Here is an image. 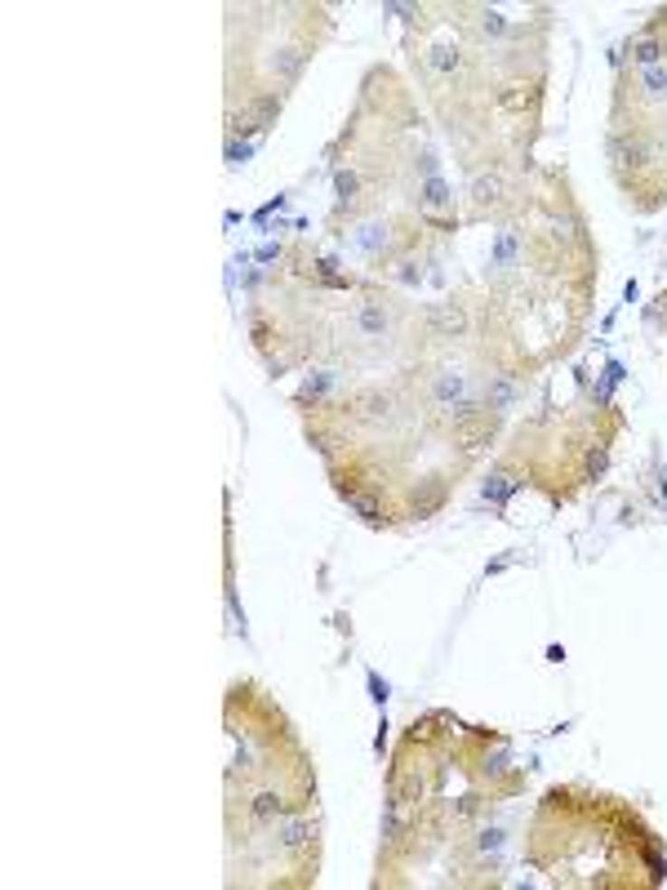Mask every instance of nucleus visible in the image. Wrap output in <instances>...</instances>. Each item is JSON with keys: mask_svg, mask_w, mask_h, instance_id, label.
<instances>
[{"mask_svg": "<svg viewBox=\"0 0 667 890\" xmlns=\"http://www.w3.org/2000/svg\"><path fill=\"white\" fill-rule=\"evenodd\" d=\"M423 321H427V330H432L436 339H454V334L467 330V312H462L459 303H432V308L423 312Z\"/></svg>", "mask_w": 667, "mask_h": 890, "instance_id": "3", "label": "nucleus"}, {"mask_svg": "<svg viewBox=\"0 0 667 890\" xmlns=\"http://www.w3.org/2000/svg\"><path fill=\"white\" fill-rule=\"evenodd\" d=\"M503 192H508V183H503V174H499V169H494V174H476V178H472V201H476V206H494Z\"/></svg>", "mask_w": 667, "mask_h": 890, "instance_id": "8", "label": "nucleus"}, {"mask_svg": "<svg viewBox=\"0 0 667 890\" xmlns=\"http://www.w3.org/2000/svg\"><path fill=\"white\" fill-rule=\"evenodd\" d=\"M272 833H276V846H281L285 855H303L308 846H316V819L303 815V810H294V815H285Z\"/></svg>", "mask_w": 667, "mask_h": 890, "instance_id": "1", "label": "nucleus"}, {"mask_svg": "<svg viewBox=\"0 0 667 890\" xmlns=\"http://www.w3.org/2000/svg\"><path fill=\"white\" fill-rule=\"evenodd\" d=\"M334 383H338V369H316L308 383H303V397H299V401H311V406H316V401H320Z\"/></svg>", "mask_w": 667, "mask_h": 890, "instance_id": "12", "label": "nucleus"}, {"mask_svg": "<svg viewBox=\"0 0 667 890\" xmlns=\"http://www.w3.org/2000/svg\"><path fill=\"white\" fill-rule=\"evenodd\" d=\"M481 32H485V36H503V32H508V18H503L499 9H481Z\"/></svg>", "mask_w": 667, "mask_h": 890, "instance_id": "16", "label": "nucleus"}, {"mask_svg": "<svg viewBox=\"0 0 667 890\" xmlns=\"http://www.w3.org/2000/svg\"><path fill=\"white\" fill-rule=\"evenodd\" d=\"M516 401H520L516 374H490V383H485V406H490L494 415H508Z\"/></svg>", "mask_w": 667, "mask_h": 890, "instance_id": "4", "label": "nucleus"}, {"mask_svg": "<svg viewBox=\"0 0 667 890\" xmlns=\"http://www.w3.org/2000/svg\"><path fill=\"white\" fill-rule=\"evenodd\" d=\"M334 187H338V201L348 206V201H357L360 178H357V174H352V169H348V174H338V178H334Z\"/></svg>", "mask_w": 667, "mask_h": 890, "instance_id": "17", "label": "nucleus"}, {"mask_svg": "<svg viewBox=\"0 0 667 890\" xmlns=\"http://www.w3.org/2000/svg\"><path fill=\"white\" fill-rule=\"evenodd\" d=\"M636 90L650 99V103H663L667 99V67L659 62V67H645L641 76H636Z\"/></svg>", "mask_w": 667, "mask_h": 890, "instance_id": "10", "label": "nucleus"}, {"mask_svg": "<svg viewBox=\"0 0 667 890\" xmlns=\"http://www.w3.org/2000/svg\"><path fill=\"white\" fill-rule=\"evenodd\" d=\"M387 321H392V316H387V303H383V299H365L357 308V330L365 339H383V334H387Z\"/></svg>", "mask_w": 667, "mask_h": 890, "instance_id": "6", "label": "nucleus"}, {"mask_svg": "<svg viewBox=\"0 0 667 890\" xmlns=\"http://www.w3.org/2000/svg\"><path fill=\"white\" fill-rule=\"evenodd\" d=\"M472 397V374L459 366H445L441 374H432V401L441 406V410H450V406H459Z\"/></svg>", "mask_w": 667, "mask_h": 890, "instance_id": "2", "label": "nucleus"}, {"mask_svg": "<svg viewBox=\"0 0 667 890\" xmlns=\"http://www.w3.org/2000/svg\"><path fill=\"white\" fill-rule=\"evenodd\" d=\"M423 206H427V210H445V206H450L445 178H427V183H423Z\"/></svg>", "mask_w": 667, "mask_h": 890, "instance_id": "14", "label": "nucleus"}, {"mask_svg": "<svg viewBox=\"0 0 667 890\" xmlns=\"http://www.w3.org/2000/svg\"><path fill=\"white\" fill-rule=\"evenodd\" d=\"M276 116H281V94H258V99H250V107H245V120H250L254 129H267Z\"/></svg>", "mask_w": 667, "mask_h": 890, "instance_id": "7", "label": "nucleus"}, {"mask_svg": "<svg viewBox=\"0 0 667 890\" xmlns=\"http://www.w3.org/2000/svg\"><path fill=\"white\" fill-rule=\"evenodd\" d=\"M267 67H272V76H276V81L294 85V81L303 76V67H308V50H299V45H281V50H272Z\"/></svg>", "mask_w": 667, "mask_h": 890, "instance_id": "5", "label": "nucleus"}, {"mask_svg": "<svg viewBox=\"0 0 667 890\" xmlns=\"http://www.w3.org/2000/svg\"><path fill=\"white\" fill-rule=\"evenodd\" d=\"M663 53H667V41H659V36H650V32H645V36L632 45V62L645 72V67H659V62H663Z\"/></svg>", "mask_w": 667, "mask_h": 890, "instance_id": "9", "label": "nucleus"}, {"mask_svg": "<svg viewBox=\"0 0 667 890\" xmlns=\"http://www.w3.org/2000/svg\"><path fill=\"white\" fill-rule=\"evenodd\" d=\"M427 67H432V72H441V76H450V72L459 67V50H450V45H432V50H427Z\"/></svg>", "mask_w": 667, "mask_h": 890, "instance_id": "13", "label": "nucleus"}, {"mask_svg": "<svg viewBox=\"0 0 667 890\" xmlns=\"http://www.w3.org/2000/svg\"><path fill=\"white\" fill-rule=\"evenodd\" d=\"M352 241H357V250L374 254V259H383V250H387V223H365Z\"/></svg>", "mask_w": 667, "mask_h": 890, "instance_id": "11", "label": "nucleus"}, {"mask_svg": "<svg viewBox=\"0 0 667 890\" xmlns=\"http://www.w3.org/2000/svg\"><path fill=\"white\" fill-rule=\"evenodd\" d=\"M516 485H520V481H516V476H508V472H499V476H494V481H485V499H494V503H503V499H508V494H512Z\"/></svg>", "mask_w": 667, "mask_h": 890, "instance_id": "15", "label": "nucleus"}]
</instances>
